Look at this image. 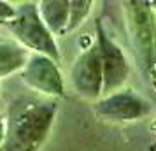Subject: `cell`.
Wrapping results in <instances>:
<instances>
[{
	"mask_svg": "<svg viewBox=\"0 0 156 151\" xmlns=\"http://www.w3.org/2000/svg\"><path fill=\"white\" fill-rule=\"evenodd\" d=\"M16 14V7H12L7 2H0V23L11 21Z\"/></svg>",
	"mask_w": 156,
	"mask_h": 151,
	"instance_id": "8fae6325",
	"label": "cell"
},
{
	"mask_svg": "<svg viewBox=\"0 0 156 151\" xmlns=\"http://www.w3.org/2000/svg\"><path fill=\"white\" fill-rule=\"evenodd\" d=\"M16 41L28 51L53 58L55 62L60 60L56 41L48 27L44 25L39 14V5L35 2H23L16 7V14L11 21L5 23Z\"/></svg>",
	"mask_w": 156,
	"mask_h": 151,
	"instance_id": "7a4b0ae2",
	"label": "cell"
},
{
	"mask_svg": "<svg viewBox=\"0 0 156 151\" xmlns=\"http://www.w3.org/2000/svg\"><path fill=\"white\" fill-rule=\"evenodd\" d=\"M58 62L53 58L32 53L28 62L21 70L23 81L32 90L41 92L48 97H62L63 95V79L56 67Z\"/></svg>",
	"mask_w": 156,
	"mask_h": 151,
	"instance_id": "52a82bcc",
	"label": "cell"
},
{
	"mask_svg": "<svg viewBox=\"0 0 156 151\" xmlns=\"http://www.w3.org/2000/svg\"><path fill=\"white\" fill-rule=\"evenodd\" d=\"M70 83L83 99L100 100V95H104V70L97 44L90 46L76 58L70 69Z\"/></svg>",
	"mask_w": 156,
	"mask_h": 151,
	"instance_id": "5b68a950",
	"label": "cell"
},
{
	"mask_svg": "<svg viewBox=\"0 0 156 151\" xmlns=\"http://www.w3.org/2000/svg\"><path fill=\"white\" fill-rule=\"evenodd\" d=\"M56 111L58 104L51 99L14 100L9 107L0 151H37L49 135Z\"/></svg>",
	"mask_w": 156,
	"mask_h": 151,
	"instance_id": "6da1fadb",
	"label": "cell"
},
{
	"mask_svg": "<svg viewBox=\"0 0 156 151\" xmlns=\"http://www.w3.org/2000/svg\"><path fill=\"white\" fill-rule=\"evenodd\" d=\"M4 139H5V123L2 121V118H0V148L4 144Z\"/></svg>",
	"mask_w": 156,
	"mask_h": 151,
	"instance_id": "7c38bea8",
	"label": "cell"
},
{
	"mask_svg": "<svg viewBox=\"0 0 156 151\" xmlns=\"http://www.w3.org/2000/svg\"><path fill=\"white\" fill-rule=\"evenodd\" d=\"M128 34L135 56L144 72L156 67V18L149 2H125Z\"/></svg>",
	"mask_w": 156,
	"mask_h": 151,
	"instance_id": "3957f363",
	"label": "cell"
},
{
	"mask_svg": "<svg viewBox=\"0 0 156 151\" xmlns=\"http://www.w3.org/2000/svg\"><path fill=\"white\" fill-rule=\"evenodd\" d=\"M39 14L44 25L53 35L67 34L69 16H70V2L67 0H44L39 2Z\"/></svg>",
	"mask_w": 156,
	"mask_h": 151,
	"instance_id": "ba28073f",
	"label": "cell"
},
{
	"mask_svg": "<svg viewBox=\"0 0 156 151\" xmlns=\"http://www.w3.org/2000/svg\"><path fill=\"white\" fill-rule=\"evenodd\" d=\"M93 2L90 0H74L70 2V16H69V27H67V34L74 32V30L81 27V23L84 21L90 11H91Z\"/></svg>",
	"mask_w": 156,
	"mask_h": 151,
	"instance_id": "30bf717a",
	"label": "cell"
},
{
	"mask_svg": "<svg viewBox=\"0 0 156 151\" xmlns=\"http://www.w3.org/2000/svg\"><path fill=\"white\" fill-rule=\"evenodd\" d=\"M97 46L104 70V97H107L123 90V84L126 83L130 74V67L123 49L107 35L102 20H97Z\"/></svg>",
	"mask_w": 156,
	"mask_h": 151,
	"instance_id": "277c9868",
	"label": "cell"
},
{
	"mask_svg": "<svg viewBox=\"0 0 156 151\" xmlns=\"http://www.w3.org/2000/svg\"><path fill=\"white\" fill-rule=\"evenodd\" d=\"M30 55L32 53L27 48H23L21 44L0 42V77L23 70Z\"/></svg>",
	"mask_w": 156,
	"mask_h": 151,
	"instance_id": "9c48e42d",
	"label": "cell"
},
{
	"mask_svg": "<svg viewBox=\"0 0 156 151\" xmlns=\"http://www.w3.org/2000/svg\"><path fill=\"white\" fill-rule=\"evenodd\" d=\"M95 113L111 121H135L149 113V104L133 90H119L102 97L95 104Z\"/></svg>",
	"mask_w": 156,
	"mask_h": 151,
	"instance_id": "8992f818",
	"label": "cell"
}]
</instances>
